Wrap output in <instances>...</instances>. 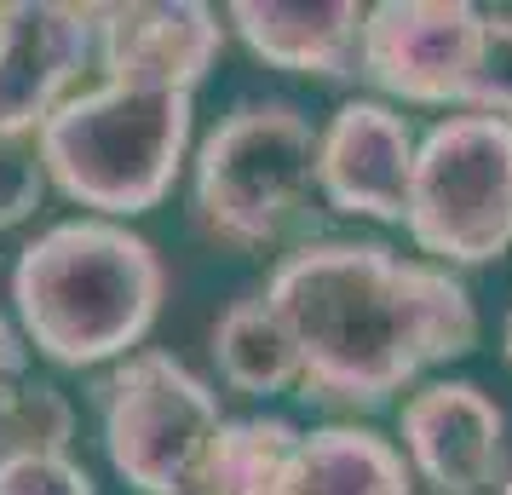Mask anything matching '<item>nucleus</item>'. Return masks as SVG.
Here are the masks:
<instances>
[{
  "label": "nucleus",
  "instance_id": "nucleus-1",
  "mask_svg": "<svg viewBox=\"0 0 512 495\" xmlns=\"http://www.w3.org/2000/svg\"><path fill=\"white\" fill-rule=\"evenodd\" d=\"M300 346L305 398L380 409L409 380L478 346V306L449 265L386 242H300L265 283Z\"/></svg>",
  "mask_w": 512,
  "mask_h": 495
},
{
  "label": "nucleus",
  "instance_id": "nucleus-2",
  "mask_svg": "<svg viewBox=\"0 0 512 495\" xmlns=\"http://www.w3.org/2000/svg\"><path fill=\"white\" fill-rule=\"evenodd\" d=\"M167 300L162 254L121 219H64L24 242L12 265L18 334L64 369L133 357Z\"/></svg>",
  "mask_w": 512,
  "mask_h": 495
},
{
  "label": "nucleus",
  "instance_id": "nucleus-3",
  "mask_svg": "<svg viewBox=\"0 0 512 495\" xmlns=\"http://www.w3.org/2000/svg\"><path fill=\"white\" fill-rule=\"evenodd\" d=\"M190 93L98 81L35 133L47 179L93 219H133L167 202L190 150Z\"/></svg>",
  "mask_w": 512,
  "mask_h": 495
},
{
  "label": "nucleus",
  "instance_id": "nucleus-4",
  "mask_svg": "<svg viewBox=\"0 0 512 495\" xmlns=\"http://www.w3.org/2000/svg\"><path fill=\"white\" fill-rule=\"evenodd\" d=\"M317 127L288 98H248L196 150L190 208L196 225L236 254L311 242Z\"/></svg>",
  "mask_w": 512,
  "mask_h": 495
},
{
  "label": "nucleus",
  "instance_id": "nucleus-5",
  "mask_svg": "<svg viewBox=\"0 0 512 495\" xmlns=\"http://www.w3.org/2000/svg\"><path fill=\"white\" fill-rule=\"evenodd\" d=\"M403 231L432 265H489L512 248V127L501 116H443L409 173Z\"/></svg>",
  "mask_w": 512,
  "mask_h": 495
},
{
  "label": "nucleus",
  "instance_id": "nucleus-6",
  "mask_svg": "<svg viewBox=\"0 0 512 495\" xmlns=\"http://www.w3.org/2000/svg\"><path fill=\"white\" fill-rule=\"evenodd\" d=\"M98 426L110 467L139 495H173L196 467L208 438L225 426L219 398L202 375H190L167 352H133L98 386Z\"/></svg>",
  "mask_w": 512,
  "mask_h": 495
},
{
  "label": "nucleus",
  "instance_id": "nucleus-7",
  "mask_svg": "<svg viewBox=\"0 0 512 495\" xmlns=\"http://www.w3.org/2000/svg\"><path fill=\"white\" fill-rule=\"evenodd\" d=\"M489 12L466 0H380L363 24L357 75L397 104L466 110L484 64Z\"/></svg>",
  "mask_w": 512,
  "mask_h": 495
},
{
  "label": "nucleus",
  "instance_id": "nucleus-8",
  "mask_svg": "<svg viewBox=\"0 0 512 495\" xmlns=\"http://www.w3.org/2000/svg\"><path fill=\"white\" fill-rule=\"evenodd\" d=\"M98 64V6L0 0V139L41 133Z\"/></svg>",
  "mask_w": 512,
  "mask_h": 495
},
{
  "label": "nucleus",
  "instance_id": "nucleus-9",
  "mask_svg": "<svg viewBox=\"0 0 512 495\" xmlns=\"http://www.w3.org/2000/svg\"><path fill=\"white\" fill-rule=\"evenodd\" d=\"M403 461L432 495H501L507 415L472 380H426L397 409Z\"/></svg>",
  "mask_w": 512,
  "mask_h": 495
},
{
  "label": "nucleus",
  "instance_id": "nucleus-10",
  "mask_svg": "<svg viewBox=\"0 0 512 495\" xmlns=\"http://www.w3.org/2000/svg\"><path fill=\"white\" fill-rule=\"evenodd\" d=\"M415 150L420 139L409 116H397L380 98H351L317 133V196L351 219L403 225Z\"/></svg>",
  "mask_w": 512,
  "mask_h": 495
},
{
  "label": "nucleus",
  "instance_id": "nucleus-11",
  "mask_svg": "<svg viewBox=\"0 0 512 495\" xmlns=\"http://www.w3.org/2000/svg\"><path fill=\"white\" fill-rule=\"evenodd\" d=\"M225 24L202 0H133L98 6V70L121 87L150 93H196V81L219 64Z\"/></svg>",
  "mask_w": 512,
  "mask_h": 495
},
{
  "label": "nucleus",
  "instance_id": "nucleus-12",
  "mask_svg": "<svg viewBox=\"0 0 512 495\" xmlns=\"http://www.w3.org/2000/svg\"><path fill=\"white\" fill-rule=\"evenodd\" d=\"M231 29L248 41L254 58L288 75H317V81H346L357 75V52H363V24L369 6L357 0H236L225 6Z\"/></svg>",
  "mask_w": 512,
  "mask_h": 495
},
{
  "label": "nucleus",
  "instance_id": "nucleus-13",
  "mask_svg": "<svg viewBox=\"0 0 512 495\" xmlns=\"http://www.w3.org/2000/svg\"><path fill=\"white\" fill-rule=\"evenodd\" d=\"M282 495H415V472L369 426H317L294 449Z\"/></svg>",
  "mask_w": 512,
  "mask_h": 495
},
{
  "label": "nucleus",
  "instance_id": "nucleus-14",
  "mask_svg": "<svg viewBox=\"0 0 512 495\" xmlns=\"http://www.w3.org/2000/svg\"><path fill=\"white\" fill-rule=\"evenodd\" d=\"M300 438L305 432L282 415H236L208 438L173 495H282Z\"/></svg>",
  "mask_w": 512,
  "mask_h": 495
},
{
  "label": "nucleus",
  "instance_id": "nucleus-15",
  "mask_svg": "<svg viewBox=\"0 0 512 495\" xmlns=\"http://www.w3.org/2000/svg\"><path fill=\"white\" fill-rule=\"evenodd\" d=\"M213 363H219L225 386L248 392V398H271V392L300 386V346L265 294L236 300L213 323Z\"/></svg>",
  "mask_w": 512,
  "mask_h": 495
},
{
  "label": "nucleus",
  "instance_id": "nucleus-16",
  "mask_svg": "<svg viewBox=\"0 0 512 495\" xmlns=\"http://www.w3.org/2000/svg\"><path fill=\"white\" fill-rule=\"evenodd\" d=\"M70 398L29 375V340L0 317V455H70Z\"/></svg>",
  "mask_w": 512,
  "mask_h": 495
},
{
  "label": "nucleus",
  "instance_id": "nucleus-17",
  "mask_svg": "<svg viewBox=\"0 0 512 495\" xmlns=\"http://www.w3.org/2000/svg\"><path fill=\"white\" fill-rule=\"evenodd\" d=\"M0 495H93L75 455H0Z\"/></svg>",
  "mask_w": 512,
  "mask_h": 495
},
{
  "label": "nucleus",
  "instance_id": "nucleus-18",
  "mask_svg": "<svg viewBox=\"0 0 512 495\" xmlns=\"http://www.w3.org/2000/svg\"><path fill=\"white\" fill-rule=\"evenodd\" d=\"M47 196V167L29 139H0V231L24 225Z\"/></svg>",
  "mask_w": 512,
  "mask_h": 495
},
{
  "label": "nucleus",
  "instance_id": "nucleus-19",
  "mask_svg": "<svg viewBox=\"0 0 512 495\" xmlns=\"http://www.w3.org/2000/svg\"><path fill=\"white\" fill-rule=\"evenodd\" d=\"M478 116H501L512 127V12H489L484 29V64L472 81V104Z\"/></svg>",
  "mask_w": 512,
  "mask_h": 495
},
{
  "label": "nucleus",
  "instance_id": "nucleus-20",
  "mask_svg": "<svg viewBox=\"0 0 512 495\" xmlns=\"http://www.w3.org/2000/svg\"><path fill=\"white\" fill-rule=\"evenodd\" d=\"M501 346H507V363H512V311H507V323H501Z\"/></svg>",
  "mask_w": 512,
  "mask_h": 495
},
{
  "label": "nucleus",
  "instance_id": "nucleus-21",
  "mask_svg": "<svg viewBox=\"0 0 512 495\" xmlns=\"http://www.w3.org/2000/svg\"><path fill=\"white\" fill-rule=\"evenodd\" d=\"M501 495H512V472H507V484H501Z\"/></svg>",
  "mask_w": 512,
  "mask_h": 495
}]
</instances>
